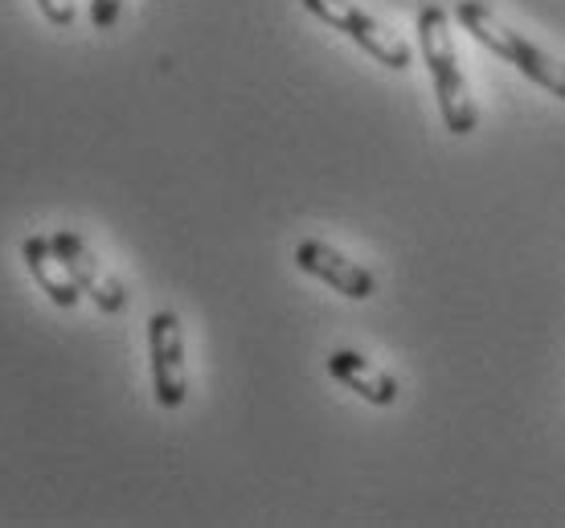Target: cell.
<instances>
[{
    "label": "cell",
    "instance_id": "cell-1",
    "mask_svg": "<svg viewBox=\"0 0 565 528\" xmlns=\"http://www.w3.org/2000/svg\"><path fill=\"white\" fill-rule=\"evenodd\" d=\"M418 45H423L426 74H430L438 115H443L447 131L451 136H471L476 123H480V111H476V99L467 90L463 66H459V54H455L451 17L443 13L438 4H426L418 13Z\"/></svg>",
    "mask_w": 565,
    "mask_h": 528
},
{
    "label": "cell",
    "instance_id": "cell-2",
    "mask_svg": "<svg viewBox=\"0 0 565 528\" xmlns=\"http://www.w3.org/2000/svg\"><path fill=\"white\" fill-rule=\"evenodd\" d=\"M455 21H459L483 50H492L500 62H509L512 71H521L524 78H533V83L545 86L550 95H557V99L565 103V62H553L541 45L521 37L516 29H509L492 9H483L480 0H459Z\"/></svg>",
    "mask_w": 565,
    "mask_h": 528
},
{
    "label": "cell",
    "instance_id": "cell-3",
    "mask_svg": "<svg viewBox=\"0 0 565 528\" xmlns=\"http://www.w3.org/2000/svg\"><path fill=\"white\" fill-rule=\"evenodd\" d=\"M303 9H308L316 21L340 29L349 42H356L373 62H382L390 71H406L414 62L411 45L402 42L394 29H385L377 17H369L361 4H353V0H303Z\"/></svg>",
    "mask_w": 565,
    "mask_h": 528
},
{
    "label": "cell",
    "instance_id": "cell-4",
    "mask_svg": "<svg viewBox=\"0 0 565 528\" xmlns=\"http://www.w3.org/2000/svg\"><path fill=\"white\" fill-rule=\"evenodd\" d=\"M148 357H152V389L160 410H181L189 398V369H184V332L177 312L160 308L148 320Z\"/></svg>",
    "mask_w": 565,
    "mask_h": 528
},
{
    "label": "cell",
    "instance_id": "cell-5",
    "mask_svg": "<svg viewBox=\"0 0 565 528\" xmlns=\"http://www.w3.org/2000/svg\"><path fill=\"white\" fill-rule=\"evenodd\" d=\"M50 243H54L57 258L66 262V271H71V279L78 283V291H83L86 300L107 315L124 312V303H128L124 283L103 267V258L95 255V250H90L74 229H57V234H50Z\"/></svg>",
    "mask_w": 565,
    "mask_h": 528
},
{
    "label": "cell",
    "instance_id": "cell-6",
    "mask_svg": "<svg viewBox=\"0 0 565 528\" xmlns=\"http://www.w3.org/2000/svg\"><path fill=\"white\" fill-rule=\"evenodd\" d=\"M296 267L299 271L316 274L320 283H328L332 291L349 295V300H373L377 295V279L353 262L349 255H340L337 246L320 243V238H303L296 246Z\"/></svg>",
    "mask_w": 565,
    "mask_h": 528
},
{
    "label": "cell",
    "instance_id": "cell-7",
    "mask_svg": "<svg viewBox=\"0 0 565 528\" xmlns=\"http://www.w3.org/2000/svg\"><path fill=\"white\" fill-rule=\"evenodd\" d=\"M21 258H25V267H29V274H33L38 291L50 295V303H57V308L71 312L74 303L83 300V291H78V283L71 279L66 262L57 258L54 243H50L45 234H29L25 243H21Z\"/></svg>",
    "mask_w": 565,
    "mask_h": 528
},
{
    "label": "cell",
    "instance_id": "cell-8",
    "mask_svg": "<svg viewBox=\"0 0 565 528\" xmlns=\"http://www.w3.org/2000/svg\"><path fill=\"white\" fill-rule=\"evenodd\" d=\"M328 373L337 377L344 389H353L356 398L373 401V406H394L397 401V381L385 369H377L369 357L353 353V348H337L328 357Z\"/></svg>",
    "mask_w": 565,
    "mask_h": 528
},
{
    "label": "cell",
    "instance_id": "cell-9",
    "mask_svg": "<svg viewBox=\"0 0 565 528\" xmlns=\"http://www.w3.org/2000/svg\"><path fill=\"white\" fill-rule=\"evenodd\" d=\"M38 9H42L45 21H50V25H57V29H71L74 17H78L74 0H38Z\"/></svg>",
    "mask_w": 565,
    "mask_h": 528
},
{
    "label": "cell",
    "instance_id": "cell-10",
    "mask_svg": "<svg viewBox=\"0 0 565 528\" xmlns=\"http://www.w3.org/2000/svg\"><path fill=\"white\" fill-rule=\"evenodd\" d=\"M124 13V0H90V25L95 29H115Z\"/></svg>",
    "mask_w": 565,
    "mask_h": 528
}]
</instances>
